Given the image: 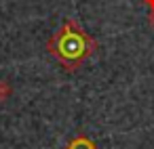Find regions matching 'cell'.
<instances>
[{"mask_svg":"<svg viewBox=\"0 0 154 149\" xmlns=\"http://www.w3.org/2000/svg\"><path fill=\"white\" fill-rule=\"evenodd\" d=\"M66 149H97V147H95V143H93L91 139H87V136L78 134V136H74V139L68 143V147H66Z\"/></svg>","mask_w":154,"mask_h":149,"instance_id":"2","label":"cell"},{"mask_svg":"<svg viewBox=\"0 0 154 149\" xmlns=\"http://www.w3.org/2000/svg\"><path fill=\"white\" fill-rule=\"evenodd\" d=\"M143 4L150 7V13H154V0H143Z\"/></svg>","mask_w":154,"mask_h":149,"instance_id":"4","label":"cell"},{"mask_svg":"<svg viewBox=\"0 0 154 149\" xmlns=\"http://www.w3.org/2000/svg\"><path fill=\"white\" fill-rule=\"evenodd\" d=\"M9 95H11V86H9V82H0V101H7Z\"/></svg>","mask_w":154,"mask_h":149,"instance_id":"3","label":"cell"},{"mask_svg":"<svg viewBox=\"0 0 154 149\" xmlns=\"http://www.w3.org/2000/svg\"><path fill=\"white\" fill-rule=\"evenodd\" d=\"M148 23H150V28L154 30V13H150V19H148Z\"/></svg>","mask_w":154,"mask_h":149,"instance_id":"5","label":"cell"},{"mask_svg":"<svg viewBox=\"0 0 154 149\" xmlns=\"http://www.w3.org/2000/svg\"><path fill=\"white\" fill-rule=\"evenodd\" d=\"M47 51L63 65L66 72H76L97 51V42L76 19H66L59 32L49 38Z\"/></svg>","mask_w":154,"mask_h":149,"instance_id":"1","label":"cell"}]
</instances>
